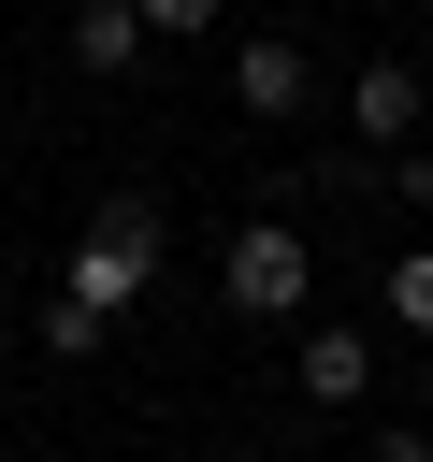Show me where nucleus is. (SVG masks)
Segmentation results:
<instances>
[{"label": "nucleus", "mask_w": 433, "mask_h": 462, "mask_svg": "<svg viewBox=\"0 0 433 462\" xmlns=\"http://www.w3.org/2000/svg\"><path fill=\"white\" fill-rule=\"evenodd\" d=\"M289 375H303V404H361V390H375V332H332V318H318V332L289 346Z\"/></svg>", "instance_id": "nucleus-5"}, {"label": "nucleus", "mask_w": 433, "mask_h": 462, "mask_svg": "<svg viewBox=\"0 0 433 462\" xmlns=\"http://www.w3.org/2000/svg\"><path fill=\"white\" fill-rule=\"evenodd\" d=\"M231 101H245V116H303V101H318L303 43H274V29H260V43H231Z\"/></svg>", "instance_id": "nucleus-4"}, {"label": "nucleus", "mask_w": 433, "mask_h": 462, "mask_svg": "<svg viewBox=\"0 0 433 462\" xmlns=\"http://www.w3.org/2000/svg\"><path fill=\"white\" fill-rule=\"evenodd\" d=\"M72 58H87L101 87H115V72L144 58V14H130V0H87V14H72Z\"/></svg>", "instance_id": "nucleus-6"}, {"label": "nucleus", "mask_w": 433, "mask_h": 462, "mask_svg": "<svg viewBox=\"0 0 433 462\" xmlns=\"http://www.w3.org/2000/svg\"><path fill=\"white\" fill-rule=\"evenodd\" d=\"M419 116H433L419 58H361V72H346V130H361L375 159H404V144H419Z\"/></svg>", "instance_id": "nucleus-3"}, {"label": "nucleus", "mask_w": 433, "mask_h": 462, "mask_svg": "<svg viewBox=\"0 0 433 462\" xmlns=\"http://www.w3.org/2000/svg\"><path fill=\"white\" fill-rule=\"evenodd\" d=\"M216 289H231L245 318H289V303L318 289V231H289V217H245V231H231V260H216Z\"/></svg>", "instance_id": "nucleus-2"}, {"label": "nucleus", "mask_w": 433, "mask_h": 462, "mask_svg": "<svg viewBox=\"0 0 433 462\" xmlns=\"http://www.w3.org/2000/svg\"><path fill=\"white\" fill-rule=\"evenodd\" d=\"M130 14H144V43H202L216 29V0H130Z\"/></svg>", "instance_id": "nucleus-8"}, {"label": "nucleus", "mask_w": 433, "mask_h": 462, "mask_svg": "<svg viewBox=\"0 0 433 462\" xmlns=\"http://www.w3.org/2000/svg\"><path fill=\"white\" fill-rule=\"evenodd\" d=\"M144 289H159V217H144V202H101V217H87V245H72V274H58V303H87V318L115 332Z\"/></svg>", "instance_id": "nucleus-1"}, {"label": "nucleus", "mask_w": 433, "mask_h": 462, "mask_svg": "<svg viewBox=\"0 0 433 462\" xmlns=\"http://www.w3.org/2000/svg\"><path fill=\"white\" fill-rule=\"evenodd\" d=\"M390 332H433V245L390 260Z\"/></svg>", "instance_id": "nucleus-7"}, {"label": "nucleus", "mask_w": 433, "mask_h": 462, "mask_svg": "<svg viewBox=\"0 0 433 462\" xmlns=\"http://www.w3.org/2000/svg\"><path fill=\"white\" fill-rule=\"evenodd\" d=\"M361 462H433V433H404V419H390V433H375Z\"/></svg>", "instance_id": "nucleus-9"}, {"label": "nucleus", "mask_w": 433, "mask_h": 462, "mask_svg": "<svg viewBox=\"0 0 433 462\" xmlns=\"http://www.w3.org/2000/svg\"><path fill=\"white\" fill-rule=\"evenodd\" d=\"M14 346H29V332H0V375H14Z\"/></svg>", "instance_id": "nucleus-10"}]
</instances>
